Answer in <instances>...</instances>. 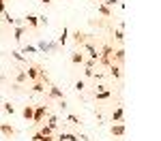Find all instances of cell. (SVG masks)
Instances as JSON below:
<instances>
[{"mask_svg": "<svg viewBox=\"0 0 161 141\" xmlns=\"http://www.w3.org/2000/svg\"><path fill=\"white\" fill-rule=\"evenodd\" d=\"M101 66H110V64H114V47L112 45H103L99 49V62Z\"/></svg>", "mask_w": 161, "mask_h": 141, "instance_id": "obj_1", "label": "cell"}, {"mask_svg": "<svg viewBox=\"0 0 161 141\" xmlns=\"http://www.w3.org/2000/svg\"><path fill=\"white\" fill-rule=\"evenodd\" d=\"M50 115V107L47 105H37L35 113H32V124H43V120Z\"/></svg>", "mask_w": 161, "mask_h": 141, "instance_id": "obj_2", "label": "cell"}, {"mask_svg": "<svg viewBox=\"0 0 161 141\" xmlns=\"http://www.w3.org/2000/svg\"><path fill=\"white\" fill-rule=\"evenodd\" d=\"M82 47L86 49V53H88V58H90V60H95V62H99V49H97V47H95V45H92L90 41H86V43H84Z\"/></svg>", "mask_w": 161, "mask_h": 141, "instance_id": "obj_3", "label": "cell"}, {"mask_svg": "<svg viewBox=\"0 0 161 141\" xmlns=\"http://www.w3.org/2000/svg\"><path fill=\"white\" fill-rule=\"evenodd\" d=\"M37 49L43 51V53H45V51H56V49H58V43H45V41H39Z\"/></svg>", "mask_w": 161, "mask_h": 141, "instance_id": "obj_4", "label": "cell"}, {"mask_svg": "<svg viewBox=\"0 0 161 141\" xmlns=\"http://www.w3.org/2000/svg\"><path fill=\"white\" fill-rule=\"evenodd\" d=\"M47 94H50V98H58V101H62V98H64L62 90L58 88V86H54V83H50V88H47Z\"/></svg>", "mask_w": 161, "mask_h": 141, "instance_id": "obj_5", "label": "cell"}, {"mask_svg": "<svg viewBox=\"0 0 161 141\" xmlns=\"http://www.w3.org/2000/svg\"><path fill=\"white\" fill-rule=\"evenodd\" d=\"M110 133L114 135V137H123L125 133H127V128H125V124H123V122H116V124H112Z\"/></svg>", "mask_w": 161, "mask_h": 141, "instance_id": "obj_6", "label": "cell"}, {"mask_svg": "<svg viewBox=\"0 0 161 141\" xmlns=\"http://www.w3.org/2000/svg\"><path fill=\"white\" fill-rule=\"evenodd\" d=\"M26 32H28V26H26V24H22V26H15V32H13V38H15V41L19 43V41H22V37H24Z\"/></svg>", "mask_w": 161, "mask_h": 141, "instance_id": "obj_7", "label": "cell"}, {"mask_svg": "<svg viewBox=\"0 0 161 141\" xmlns=\"http://www.w3.org/2000/svg\"><path fill=\"white\" fill-rule=\"evenodd\" d=\"M125 56H127V51L120 47V49H114V64H118V66H123L125 62Z\"/></svg>", "mask_w": 161, "mask_h": 141, "instance_id": "obj_8", "label": "cell"}, {"mask_svg": "<svg viewBox=\"0 0 161 141\" xmlns=\"http://www.w3.org/2000/svg\"><path fill=\"white\" fill-rule=\"evenodd\" d=\"M0 133H2L4 137H9V139H11L13 135H15V128H13L11 124H7V122H2V124H0Z\"/></svg>", "mask_w": 161, "mask_h": 141, "instance_id": "obj_9", "label": "cell"}, {"mask_svg": "<svg viewBox=\"0 0 161 141\" xmlns=\"http://www.w3.org/2000/svg\"><path fill=\"white\" fill-rule=\"evenodd\" d=\"M73 41H75V45H80V47H82V45L88 41V34L80 32V30H75V32H73Z\"/></svg>", "mask_w": 161, "mask_h": 141, "instance_id": "obj_10", "label": "cell"}, {"mask_svg": "<svg viewBox=\"0 0 161 141\" xmlns=\"http://www.w3.org/2000/svg\"><path fill=\"white\" fill-rule=\"evenodd\" d=\"M108 68H110V75L114 77V79H120V77H123V66H118V64H110Z\"/></svg>", "mask_w": 161, "mask_h": 141, "instance_id": "obj_11", "label": "cell"}, {"mask_svg": "<svg viewBox=\"0 0 161 141\" xmlns=\"http://www.w3.org/2000/svg\"><path fill=\"white\" fill-rule=\"evenodd\" d=\"M123 118H125V109L123 107H116L114 113H112V122H114V124H116V122H123Z\"/></svg>", "mask_w": 161, "mask_h": 141, "instance_id": "obj_12", "label": "cell"}, {"mask_svg": "<svg viewBox=\"0 0 161 141\" xmlns=\"http://www.w3.org/2000/svg\"><path fill=\"white\" fill-rule=\"evenodd\" d=\"M26 26H28V28H32V30H35V28H39V17L37 15H26Z\"/></svg>", "mask_w": 161, "mask_h": 141, "instance_id": "obj_13", "label": "cell"}, {"mask_svg": "<svg viewBox=\"0 0 161 141\" xmlns=\"http://www.w3.org/2000/svg\"><path fill=\"white\" fill-rule=\"evenodd\" d=\"M110 96H112V92H110L108 88H103V90H99V92H95V98H97V101H108Z\"/></svg>", "mask_w": 161, "mask_h": 141, "instance_id": "obj_14", "label": "cell"}, {"mask_svg": "<svg viewBox=\"0 0 161 141\" xmlns=\"http://www.w3.org/2000/svg\"><path fill=\"white\" fill-rule=\"evenodd\" d=\"M56 141H80V135H71V133H60Z\"/></svg>", "mask_w": 161, "mask_h": 141, "instance_id": "obj_15", "label": "cell"}, {"mask_svg": "<svg viewBox=\"0 0 161 141\" xmlns=\"http://www.w3.org/2000/svg\"><path fill=\"white\" fill-rule=\"evenodd\" d=\"M32 113H35V105H26L24 111H22V115H24V120H28V122H32Z\"/></svg>", "mask_w": 161, "mask_h": 141, "instance_id": "obj_16", "label": "cell"}, {"mask_svg": "<svg viewBox=\"0 0 161 141\" xmlns=\"http://www.w3.org/2000/svg\"><path fill=\"white\" fill-rule=\"evenodd\" d=\"M84 60H86V58H84L82 51H73V53H71V62L73 64H84Z\"/></svg>", "mask_w": 161, "mask_h": 141, "instance_id": "obj_17", "label": "cell"}, {"mask_svg": "<svg viewBox=\"0 0 161 141\" xmlns=\"http://www.w3.org/2000/svg\"><path fill=\"white\" fill-rule=\"evenodd\" d=\"M54 130H56V128L47 126V124H45V122H43V124H41V128H39V133H41V135H43V137H50V135H54Z\"/></svg>", "mask_w": 161, "mask_h": 141, "instance_id": "obj_18", "label": "cell"}, {"mask_svg": "<svg viewBox=\"0 0 161 141\" xmlns=\"http://www.w3.org/2000/svg\"><path fill=\"white\" fill-rule=\"evenodd\" d=\"M67 38H69V28H62L60 37H58V45H64V43H67Z\"/></svg>", "mask_w": 161, "mask_h": 141, "instance_id": "obj_19", "label": "cell"}, {"mask_svg": "<svg viewBox=\"0 0 161 141\" xmlns=\"http://www.w3.org/2000/svg\"><path fill=\"white\" fill-rule=\"evenodd\" d=\"M99 13L103 15V17H112V9L108 7V4H99Z\"/></svg>", "mask_w": 161, "mask_h": 141, "instance_id": "obj_20", "label": "cell"}, {"mask_svg": "<svg viewBox=\"0 0 161 141\" xmlns=\"http://www.w3.org/2000/svg\"><path fill=\"white\" fill-rule=\"evenodd\" d=\"M32 90H35L37 94H41V92H45V83H43V81H35V83H32Z\"/></svg>", "mask_w": 161, "mask_h": 141, "instance_id": "obj_21", "label": "cell"}, {"mask_svg": "<svg viewBox=\"0 0 161 141\" xmlns=\"http://www.w3.org/2000/svg\"><path fill=\"white\" fill-rule=\"evenodd\" d=\"M114 38H116L118 43H123V41H125V32H123V28H116V30H114Z\"/></svg>", "mask_w": 161, "mask_h": 141, "instance_id": "obj_22", "label": "cell"}, {"mask_svg": "<svg viewBox=\"0 0 161 141\" xmlns=\"http://www.w3.org/2000/svg\"><path fill=\"white\" fill-rule=\"evenodd\" d=\"M24 81H28V77H26V71H19V73L15 75V83H24Z\"/></svg>", "mask_w": 161, "mask_h": 141, "instance_id": "obj_23", "label": "cell"}, {"mask_svg": "<svg viewBox=\"0 0 161 141\" xmlns=\"http://www.w3.org/2000/svg\"><path fill=\"white\" fill-rule=\"evenodd\" d=\"M2 109H4V113H9V115L15 113V107H13L11 103H4V105H2Z\"/></svg>", "mask_w": 161, "mask_h": 141, "instance_id": "obj_24", "label": "cell"}, {"mask_svg": "<svg viewBox=\"0 0 161 141\" xmlns=\"http://www.w3.org/2000/svg\"><path fill=\"white\" fill-rule=\"evenodd\" d=\"M47 126H52V128L58 126V118L56 115H47Z\"/></svg>", "mask_w": 161, "mask_h": 141, "instance_id": "obj_25", "label": "cell"}, {"mask_svg": "<svg viewBox=\"0 0 161 141\" xmlns=\"http://www.w3.org/2000/svg\"><path fill=\"white\" fill-rule=\"evenodd\" d=\"M11 58H15L17 62H26V58L22 56V51H11Z\"/></svg>", "mask_w": 161, "mask_h": 141, "instance_id": "obj_26", "label": "cell"}, {"mask_svg": "<svg viewBox=\"0 0 161 141\" xmlns=\"http://www.w3.org/2000/svg\"><path fill=\"white\" fill-rule=\"evenodd\" d=\"M35 51H37L35 45H26V47H22V53H35Z\"/></svg>", "mask_w": 161, "mask_h": 141, "instance_id": "obj_27", "label": "cell"}, {"mask_svg": "<svg viewBox=\"0 0 161 141\" xmlns=\"http://www.w3.org/2000/svg\"><path fill=\"white\" fill-rule=\"evenodd\" d=\"M84 88H86V83H84L82 79H77V81H75V90H77V92H82Z\"/></svg>", "mask_w": 161, "mask_h": 141, "instance_id": "obj_28", "label": "cell"}, {"mask_svg": "<svg viewBox=\"0 0 161 141\" xmlns=\"http://www.w3.org/2000/svg\"><path fill=\"white\" fill-rule=\"evenodd\" d=\"M67 120H69L71 124H75V126L80 124V118H77V115H73V113H69V118H67Z\"/></svg>", "mask_w": 161, "mask_h": 141, "instance_id": "obj_29", "label": "cell"}, {"mask_svg": "<svg viewBox=\"0 0 161 141\" xmlns=\"http://www.w3.org/2000/svg\"><path fill=\"white\" fill-rule=\"evenodd\" d=\"M7 13V0H0V15Z\"/></svg>", "mask_w": 161, "mask_h": 141, "instance_id": "obj_30", "label": "cell"}, {"mask_svg": "<svg viewBox=\"0 0 161 141\" xmlns=\"http://www.w3.org/2000/svg\"><path fill=\"white\" fill-rule=\"evenodd\" d=\"M118 2H120V0H103V2H101V4H108V7H114V4H118Z\"/></svg>", "mask_w": 161, "mask_h": 141, "instance_id": "obj_31", "label": "cell"}, {"mask_svg": "<svg viewBox=\"0 0 161 141\" xmlns=\"http://www.w3.org/2000/svg\"><path fill=\"white\" fill-rule=\"evenodd\" d=\"M84 75H86V77H92V75H95V68H88V66H86V71H84Z\"/></svg>", "mask_w": 161, "mask_h": 141, "instance_id": "obj_32", "label": "cell"}, {"mask_svg": "<svg viewBox=\"0 0 161 141\" xmlns=\"http://www.w3.org/2000/svg\"><path fill=\"white\" fill-rule=\"evenodd\" d=\"M41 137H43L41 133H35V135H32V141H41Z\"/></svg>", "mask_w": 161, "mask_h": 141, "instance_id": "obj_33", "label": "cell"}, {"mask_svg": "<svg viewBox=\"0 0 161 141\" xmlns=\"http://www.w3.org/2000/svg\"><path fill=\"white\" fill-rule=\"evenodd\" d=\"M41 141H56V139H54V135H50V137H41Z\"/></svg>", "mask_w": 161, "mask_h": 141, "instance_id": "obj_34", "label": "cell"}, {"mask_svg": "<svg viewBox=\"0 0 161 141\" xmlns=\"http://www.w3.org/2000/svg\"><path fill=\"white\" fill-rule=\"evenodd\" d=\"M41 2H43L45 7H50V4H52V0H41Z\"/></svg>", "mask_w": 161, "mask_h": 141, "instance_id": "obj_35", "label": "cell"}, {"mask_svg": "<svg viewBox=\"0 0 161 141\" xmlns=\"http://www.w3.org/2000/svg\"><path fill=\"white\" fill-rule=\"evenodd\" d=\"M95 2H103V0H95Z\"/></svg>", "mask_w": 161, "mask_h": 141, "instance_id": "obj_36", "label": "cell"}]
</instances>
